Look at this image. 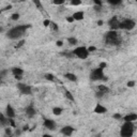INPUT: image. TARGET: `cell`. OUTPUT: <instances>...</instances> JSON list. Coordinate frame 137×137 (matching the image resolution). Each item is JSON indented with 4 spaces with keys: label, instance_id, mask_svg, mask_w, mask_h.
Listing matches in <instances>:
<instances>
[{
    "label": "cell",
    "instance_id": "obj_1",
    "mask_svg": "<svg viewBox=\"0 0 137 137\" xmlns=\"http://www.w3.org/2000/svg\"><path fill=\"white\" fill-rule=\"evenodd\" d=\"M30 27H31L30 25H19V26L13 27L12 29H10L7 32V36L11 40H18L25 34L27 29H29Z\"/></svg>",
    "mask_w": 137,
    "mask_h": 137
},
{
    "label": "cell",
    "instance_id": "obj_2",
    "mask_svg": "<svg viewBox=\"0 0 137 137\" xmlns=\"http://www.w3.org/2000/svg\"><path fill=\"white\" fill-rule=\"evenodd\" d=\"M105 42L107 45H113V46L119 45L120 43H121V39L119 38L118 31L109 30L105 35Z\"/></svg>",
    "mask_w": 137,
    "mask_h": 137
},
{
    "label": "cell",
    "instance_id": "obj_3",
    "mask_svg": "<svg viewBox=\"0 0 137 137\" xmlns=\"http://www.w3.org/2000/svg\"><path fill=\"white\" fill-rule=\"evenodd\" d=\"M134 122H124L120 130V135L121 137H132L135 131Z\"/></svg>",
    "mask_w": 137,
    "mask_h": 137
},
{
    "label": "cell",
    "instance_id": "obj_4",
    "mask_svg": "<svg viewBox=\"0 0 137 137\" xmlns=\"http://www.w3.org/2000/svg\"><path fill=\"white\" fill-rule=\"evenodd\" d=\"M73 55L75 57H77L79 59H87L89 57V52H88V49H87L85 46H78V47H76L74 51L72 52Z\"/></svg>",
    "mask_w": 137,
    "mask_h": 137
},
{
    "label": "cell",
    "instance_id": "obj_5",
    "mask_svg": "<svg viewBox=\"0 0 137 137\" xmlns=\"http://www.w3.org/2000/svg\"><path fill=\"white\" fill-rule=\"evenodd\" d=\"M90 79L91 80H107V78L105 77V75H104V71L100 68H97V69H94V70H92L91 71V73H90Z\"/></svg>",
    "mask_w": 137,
    "mask_h": 137
},
{
    "label": "cell",
    "instance_id": "obj_6",
    "mask_svg": "<svg viewBox=\"0 0 137 137\" xmlns=\"http://www.w3.org/2000/svg\"><path fill=\"white\" fill-rule=\"evenodd\" d=\"M136 26L135 20L132 18H125L122 21H120L119 25V29H123V30H133Z\"/></svg>",
    "mask_w": 137,
    "mask_h": 137
},
{
    "label": "cell",
    "instance_id": "obj_7",
    "mask_svg": "<svg viewBox=\"0 0 137 137\" xmlns=\"http://www.w3.org/2000/svg\"><path fill=\"white\" fill-rule=\"evenodd\" d=\"M17 89L19 90V92L21 94H25V95H30L32 93V88L30 86L23 84V83H18L17 84Z\"/></svg>",
    "mask_w": 137,
    "mask_h": 137
},
{
    "label": "cell",
    "instance_id": "obj_8",
    "mask_svg": "<svg viewBox=\"0 0 137 137\" xmlns=\"http://www.w3.org/2000/svg\"><path fill=\"white\" fill-rule=\"evenodd\" d=\"M119 25H120V20L118 19L117 16H114V17H111L108 20V26L110 28V30L117 31V29H119Z\"/></svg>",
    "mask_w": 137,
    "mask_h": 137
},
{
    "label": "cell",
    "instance_id": "obj_9",
    "mask_svg": "<svg viewBox=\"0 0 137 137\" xmlns=\"http://www.w3.org/2000/svg\"><path fill=\"white\" fill-rule=\"evenodd\" d=\"M74 131H75V129L73 127H71V125H65V127H63L61 130H60V132H61L62 135L67 136V137H70L74 133Z\"/></svg>",
    "mask_w": 137,
    "mask_h": 137
},
{
    "label": "cell",
    "instance_id": "obj_10",
    "mask_svg": "<svg viewBox=\"0 0 137 137\" xmlns=\"http://www.w3.org/2000/svg\"><path fill=\"white\" fill-rule=\"evenodd\" d=\"M44 127L46 128V129H48V130H51V131H54V130H56V127H57V124H56V122L54 121V120H52V119H45L44 120Z\"/></svg>",
    "mask_w": 137,
    "mask_h": 137
},
{
    "label": "cell",
    "instance_id": "obj_11",
    "mask_svg": "<svg viewBox=\"0 0 137 137\" xmlns=\"http://www.w3.org/2000/svg\"><path fill=\"white\" fill-rule=\"evenodd\" d=\"M5 115H7L8 119H13L15 117V110L12 107V105H10V104H8L7 107H5Z\"/></svg>",
    "mask_w": 137,
    "mask_h": 137
},
{
    "label": "cell",
    "instance_id": "obj_12",
    "mask_svg": "<svg viewBox=\"0 0 137 137\" xmlns=\"http://www.w3.org/2000/svg\"><path fill=\"white\" fill-rule=\"evenodd\" d=\"M93 111H94L95 114H98V115L105 114V113H107V108L105 106H103L102 104L97 103L96 105H95V107H94V109H93Z\"/></svg>",
    "mask_w": 137,
    "mask_h": 137
},
{
    "label": "cell",
    "instance_id": "obj_13",
    "mask_svg": "<svg viewBox=\"0 0 137 137\" xmlns=\"http://www.w3.org/2000/svg\"><path fill=\"white\" fill-rule=\"evenodd\" d=\"M25 111H26V115H27V117L28 118H32V117H34L35 116V108L32 106V105H29V106H27L26 109H25Z\"/></svg>",
    "mask_w": 137,
    "mask_h": 137
},
{
    "label": "cell",
    "instance_id": "obj_14",
    "mask_svg": "<svg viewBox=\"0 0 137 137\" xmlns=\"http://www.w3.org/2000/svg\"><path fill=\"white\" fill-rule=\"evenodd\" d=\"M124 122H135L137 120V115L136 114H129L127 116L123 117Z\"/></svg>",
    "mask_w": 137,
    "mask_h": 137
},
{
    "label": "cell",
    "instance_id": "obj_15",
    "mask_svg": "<svg viewBox=\"0 0 137 137\" xmlns=\"http://www.w3.org/2000/svg\"><path fill=\"white\" fill-rule=\"evenodd\" d=\"M72 17H73L74 21H75V20H77V21L83 20L84 17H85V13L83 12V11H77V12H75V13L72 15Z\"/></svg>",
    "mask_w": 137,
    "mask_h": 137
},
{
    "label": "cell",
    "instance_id": "obj_16",
    "mask_svg": "<svg viewBox=\"0 0 137 137\" xmlns=\"http://www.w3.org/2000/svg\"><path fill=\"white\" fill-rule=\"evenodd\" d=\"M11 72H12V74L14 75V77L15 76H23L24 74V70L21 69V68H12V70H11Z\"/></svg>",
    "mask_w": 137,
    "mask_h": 137
},
{
    "label": "cell",
    "instance_id": "obj_17",
    "mask_svg": "<svg viewBox=\"0 0 137 137\" xmlns=\"http://www.w3.org/2000/svg\"><path fill=\"white\" fill-rule=\"evenodd\" d=\"M64 77L70 81H73V83H76V81H77V76H76L74 73H67L64 75Z\"/></svg>",
    "mask_w": 137,
    "mask_h": 137
},
{
    "label": "cell",
    "instance_id": "obj_18",
    "mask_svg": "<svg viewBox=\"0 0 137 137\" xmlns=\"http://www.w3.org/2000/svg\"><path fill=\"white\" fill-rule=\"evenodd\" d=\"M63 113V108L61 107H54L53 108V114L55 116H60V115H62Z\"/></svg>",
    "mask_w": 137,
    "mask_h": 137
},
{
    "label": "cell",
    "instance_id": "obj_19",
    "mask_svg": "<svg viewBox=\"0 0 137 137\" xmlns=\"http://www.w3.org/2000/svg\"><path fill=\"white\" fill-rule=\"evenodd\" d=\"M98 91L104 93V94H106V93L109 92V88L107 86H105V85H100V86H98Z\"/></svg>",
    "mask_w": 137,
    "mask_h": 137
},
{
    "label": "cell",
    "instance_id": "obj_20",
    "mask_svg": "<svg viewBox=\"0 0 137 137\" xmlns=\"http://www.w3.org/2000/svg\"><path fill=\"white\" fill-rule=\"evenodd\" d=\"M0 123H1L2 125H7V124H9V119H8L7 117H4L1 113H0Z\"/></svg>",
    "mask_w": 137,
    "mask_h": 137
},
{
    "label": "cell",
    "instance_id": "obj_21",
    "mask_svg": "<svg viewBox=\"0 0 137 137\" xmlns=\"http://www.w3.org/2000/svg\"><path fill=\"white\" fill-rule=\"evenodd\" d=\"M64 94H65V97H67L69 101H71V102H74V100H75V98H74L73 94H72V93H71V92H70L69 90H65Z\"/></svg>",
    "mask_w": 137,
    "mask_h": 137
},
{
    "label": "cell",
    "instance_id": "obj_22",
    "mask_svg": "<svg viewBox=\"0 0 137 137\" xmlns=\"http://www.w3.org/2000/svg\"><path fill=\"white\" fill-rule=\"evenodd\" d=\"M45 79L48 80V81H55V75L54 74H51V73H47L45 74Z\"/></svg>",
    "mask_w": 137,
    "mask_h": 137
},
{
    "label": "cell",
    "instance_id": "obj_23",
    "mask_svg": "<svg viewBox=\"0 0 137 137\" xmlns=\"http://www.w3.org/2000/svg\"><path fill=\"white\" fill-rule=\"evenodd\" d=\"M68 42L71 45H76L77 44V39L76 38H68Z\"/></svg>",
    "mask_w": 137,
    "mask_h": 137
},
{
    "label": "cell",
    "instance_id": "obj_24",
    "mask_svg": "<svg viewBox=\"0 0 137 137\" xmlns=\"http://www.w3.org/2000/svg\"><path fill=\"white\" fill-rule=\"evenodd\" d=\"M121 0H108V3L111 4V5H119L121 4Z\"/></svg>",
    "mask_w": 137,
    "mask_h": 137
},
{
    "label": "cell",
    "instance_id": "obj_25",
    "mask_svg": "<svg viewBox=\"0 0 137 137\" xmlns=\"http://www.w3.org/2000/svg\"><path fill=\"white\" fill-rule=\"evenodd\" d=\"M49 27L54 30V31H58L59 30V27H58V25L56 24V23H54V21H51V25H49Z\"/></svg>",
    "mask_w": 137,
    "mask_h": 137
},
{
    "label": "cell",
    "instance_id": "obj_26",
    "mask_svg": "<svg viewBox=\"0 0 137 137\" xmlns=\"http://www.w3.org/2000/svg\"><path fill=\"white\" fill-rule=\"evenodd\" d=\"M71 5H75V7H77V5H80L81 4V0H71Z\"/></svg>",
    "mask_w": 137,
    "mask_h": 137
},
{
    "label": "cell",
    "instance_id": "obj_27",
    "mask_svg": "<svg viewBox=\"0 0 137 137\" xmlns=\"http://www.w3.org/2000/svg\"><path fill=\"white\" fill-rule=\"evenodd\" d=\"M25 43H26V41L25 40H20L18 43H17V44H16V46H15V48L16 49H18V48H20L21 46H24L25 45Z\"/></svg>",
    "mask_w": 137,
    "mask_h": 137
},
{
    "label": "cell",
    "instance_id": "obj_28",
    "mask_svg": "<svg viewBox=\"0 0 137 137\" xmlns=\"http://www.w3.org/2000/svg\"><path fill=\"white\" fill-rule=\"evenodd\" d=\"M4 133H5V135H7V136H12V130H11L10 127L9 128H5L4 129Z\"/></svg>",
    "mask_w": 137,
    "mask_h": 137
},
{
    "label": "cell",
    "instance_id": "obj_29",
    "mask_svg": "<svg viewBox=\"0 0 137 137\" xmlns=\"http://www.w3.org/2000/svg\"><path fill=\"white\" fill-rule=\"evenodd\" d=\"M11 19L12 20H18L19 19V14L18 13H13L11 15Z\"/></svg>",
    "mask_w": 137,
    "mask_h": 137
},
{
    "label": "cell",
    "instance_id": "obj_30",
    "mask_svg": "<svg viewBox=\"0 0 137 137\" xmlns=\"http://www.w3.org/2000/svg\"><path fill=\"white\" fill-rule=\"evenodd\" d=\"M127 85H128L129 88H133V87H135V85H136V81L135 80H129Z\"/></svg>",
    "mask_w": 137,
    "mask_h": 137
},
{
    "label": "cell",
    "instance_id": "obj_31",
    "mask_svg": "<svg viewBox=\"0 0 137 137\" xmlns=\"http://www.w3.org/2000/svg\"><path fill=\"white\" fill-rule=\"evenodd\" d=\"M53 3L56 4V5H61V4L64 3V0H54Z\"/></svg>",
    "mask_w": 137,
    "mask_h": 137
},
{
    "label": "cell",
    "instance_id": "obj_32",
    "mask_svg": "<svg viewBox=\"0 0 137 137\" xmlns=\"http://www.w3.org/2000/svg\"><path fill=\"white\" fill-rule=\"evenodd\" d=\"M114 119H116V120H120L122 118V115L121 114H114Z\"/></svg>",
    "mask_w": 137,
    "mask_h": 137
},
{
    "label": "cell",
    "instance_id": "obj_33",
    "mask_svg": "<svg viewBox=\"0 0 137 137\" xmlns=\"http://www.w3.org/2000/svg\"><path fill=\"white\" fill-rule=\"evenodd\" d=\"M49 25H51V20L49 19H45L44 21H43V26L44 27H49Z\"/></svg>",
    "mask_w": 137,
    "mask_h": 137
},
{
    "label": "cell",
    "instance_id": "obj_34",
    "mask_svg": "<svg viewBox=\"0 0 137 137\" xmlns=\"http://www.w3.org/2000/svg\"><path fill=\"white\" fill-rule=\"evenodd\" d=\"M93 2H94V4L96 5V7H102V5H103V2L100 1V0H94Z\"/></svg>",
    "mask_w": 137,
    "mask_h": 137
},
{
    "label": "cell",
    "instance_id": "obj_35",
    "mask_svg": "<svg viewBox=\"0 0 137 137\" xmlns=\"http://www.w3.org/2000/svg\"><path fill=\"white\" fill-rule=\"evenodd\" d=\"M87 49H88V52H89V54H90V53H92V52H95V51H96V47H95V46H90V47H88Z\"/></svg>",
    "mask_w": 137,
    "mask_h": 137
},
{
    "label": "cell",
    "instance_id": "obj_36",
    "mask_svg": "<svg viewBox=\"0 0 137 137\" xmlns=\"http://www.w3.org/2000/svg\"><path fill=\"white\" fill-rule=\"evenodd\" d=\"M106 67H107L106 62H101V63H100V65H98V68H100V69H102V70H104V69H105Z\"/></svg>",
    "mask_w": 137,
    "mask_h": 137
},
{
    "label": "cell",
    "instance_id": "obj_37",
    "mask_svg": "<svg viewBox=\"0 0 137 137\" xmlns=\"http://www.w3.org/2000/svg\"><path fill=\"white\" fill-rule=\"evenodd\" d=\"M56 45H57L58 47H62V46H63V41H61V40H58V41L56 42Z\"/></svg>",
    "mask_w": 137,
    "mask_h": 137
},
{
    "label": "cell",
    "instance_id": "obj_38",
    "mask_svg": "<svg viewBox=\"0 0 137 137\" xmlns=\"http://www.w3.org/2000/svg\"><path fill=\"white\" fill-rule=\"evenodd\" d=\"M65 19H67V21H68V23H73V21H74V19H73V17H72V16H68V17L65 18Z\"/></svg>",
    "mask_w": 137,
    "mask_h": 137
},
{
    "label": "cell",
    "instance_id": "obj_39",
    "mask_svg": "<svg viewBox=\"0 0 137 137\" xmlns=\"http://www.w3.org/2000/svg\"><path fill=\"white\" fill-rule=\"evenodd\" d=\"M9 124H11L12 127H15V122H14V120H13V119H9Z\"/></svg>",
    "mask_w": 137,
    "mask_h": 137
},
{
    "label": "cell",
    "instance_id": "obj_40",
    "mask_svg": "<svg viewBox=\"0 0 137 137\" xmlns=\"http://www.w3.org/2000/svg\"><path fill=\"white\" fill-rule=\"evenodd\" d=\"M28 130H29V125L26 124V125H24V128H23V130H21V131H23V132H25V131H28Z\"/></svg>",
    "mask_w": 137,
    "mask_h": 137
},
{
    "label": "cell",
    "instance_id": "obj_41",
    "mask_svg": "<svg viewBox=\"0 0 137 137\" xmlns=\"http://www.w3.org/2000/svg\"><path fill=\"white\" fill-rule=\"evenodd\" d=\"M103 95H104V93H102V92H100V91L96 92V96H97V97H102Z\"/></svg>",
    "mask_w": 137,
    "mask_h": 137
},
{
    "label": "cell",
    "instance_id": "obj_42",
    "mask_svg": "<svg viewBox=\"0 0 137 137\" xmlns=\"http://www.w3.org/2000/svg\"><path fill=\"white\" fill-rule=\"evenodd\" d=\"M21 132H23V131H21V130H16V132H15V134H16V135H17V136H19V135L21 134Z\"/></svg>",
    "mask_w": 137,
    "mask_h": 137
},
{
    "label": "cell",
    "instance_id": "obj_43",
    "mask_svg": "<svg viewBox=\"0 0 137 137\" xmlns=\"http://www.w3.org/2000/svg\"><path fill=\"white\" fill-rule=\"evenodd\" d=\"M10 9H12V5L11 4H9V5H7V7H5L3 10H10Z\"/></svg>",
    "mask_w": 137,
    "mask_h": 137
},
{
    "label": "cell",
    "instance_id": "obj_44",
    "mask_svg": "<svg viewBox=\"0 0 137 137\" xmlns=\"http://www.w3.org/2000/svg\"><path fill=\"white\" fill-rule=\"evenodd\" d=\"M103 24H104V21H103L102 19H100V20H98V21H97V25H98V26H102Z\"/></svg>",
    "mask_w": 137,
    "mask_h": 137
},
{
    "label": "cell",
    "instance_id": "obj_45",
    "mask_svg": "<svg viewBox=\"0 0 137 137\" xmlns=\"http://www.w3.org/2000/svg\"><path fill=\"white\" fill-rule=\"evenodd\" d=\"M34 4H36L38 7H41V2H39V1H34Z\"/></svg>",
    "mask_w": 137,
    "mask_h": 137
},
{
    "label": "cell",
    "instance_id": "obj_46",
    "mask_svg": "<svg viewBox=\"0 0 137 137\" xmlns=\"http://www.w3.org/2000/svg\"><path fill=\"white\" fill-rule=\"evenodd\" d=\"M42 137H53V136H52V135H49V134H44Z\"/></svg>",
    "mask_w": 137,
    "mask_h": 137
},
{
    "label": "cell",
    "instance_id": "obj_47",
    "mask_svg": "<svg viewBox=\"0 0 137 137\" xmlns=\"http://www.w3.org/2000/svg\"><path fill=\"white\" fill-rule=\"evenodd\" d=\"M15 79H17V80H20V79H21V76H15Z\"/></svg>",
    "mask_w": 137,
    "mask_h": 137
},
{
    "label": "cell",
    "instance_id": "obj_48",
    "mask_svg": "<svg viewBox=\"0 0 137 137\" xmlns=\"http://www.w3.org/2000/svg\"><path fill=\"white\" fill-rule=\"evenodd\" d=\"M3 31V28H2V27H0V32H2Z\"/></svg>",
    "mask_w": 137,
    "mask_h": 137
},
{
    "label": "cell",
    "instance_id": "obj_49",
    "mask_svg": "<svg viewBox=\"0 0 137 137\" xmlns=\"http://www.w3.org/2000/svg\"><path fill=\"white\" fill-rule=\"evenodd\" d=\"M1 12H2V11H0V13H1Z\"/></svg>",
    "mask_w": 137,
    "mask_h": 137
},
{
    "label": "cell",
    "instance_id": "obj_50",
    "mask_svg": "<svg viewBox=\"0 0 137 137\" xmlns=\"http://www.w3.org/2000/svg\"><path fill=\"white\" fill-rule=\"evenodd\" d=\"M0 84H1V81H0Z\"/></svg>",
    "mask_w": 137,
    "mask_h": 137
}]
</instances>
